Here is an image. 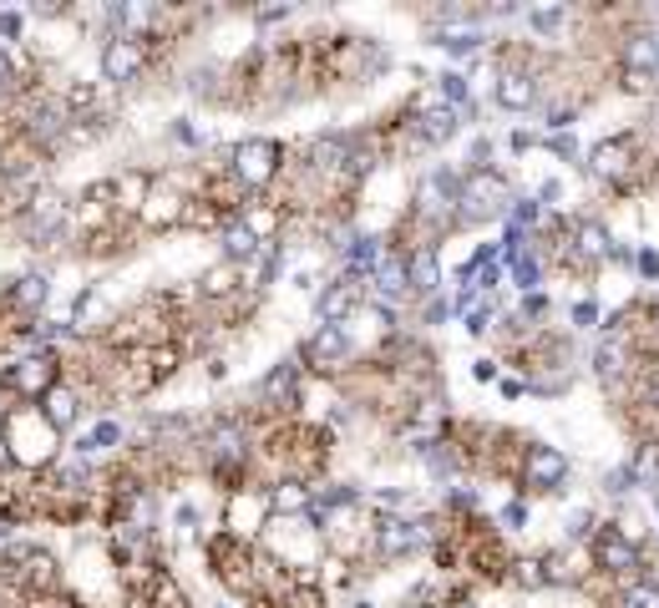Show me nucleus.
Here are the masks:
<instances>
[{
    "instance_id": "obj_1",
    "label": "nucleus",
    "mask_w": 659,
    "mask_h": 608,
    "mask_svg": "<svg viewBox=\"0 0 659 608\" xmlns=\"http://www.w3.org/2000/svg\"><path fill=\"white\" fill-rule=\"evenodd\" d=\"M0 436H5V451H11V461H21V467H51V457H57L61 446V431L46 421L41 406H11V411H0Z\"/></svg>"
},
{
    "instance_id": "obj_2",
    "label": "nucleus",
    "mask_w": 659,
    "mask_h": 608,
    "mask_svg": "<svg viewBox=\"0 0 659 608\" xmlns=\"http://www.w3.org/2000/svg\"><path fill=\"white\" fill-rule=\"evenodd\" d=\"M229 173H234V183L249 194V188H269L279 173V142L274 137H249V142H239L234 152H229Z\"/></svg>"
},
{
    "instance_id": "obj_3",
    "label": "nucleus",
    "mask_w": 659,
    "mask_h": 608,
    "mask_svg": "<svg viewBox=\"0 0 659 608\" xmlns=\"http://www.w3.org/2000/svg\"><path fill=\"white\" fill-rule=\"evenodd\" d=\"M456 203H462V219H472V223L498 219V213H508V183H502L492 167H472L467 178H462Z\"/></svg>"
},
{
    "instance_id": "obj_4",
    "label": "nucleus",
    "mask_w": 659,
    "mask_h": 608,
    "mask_svg": "<svg viewBox=\"0 0 659 608\" xmlns=\"http://www.w3.org/2000/svg\"><path fill=\"white\" fill-rule=\"evenodd\" d=\"M57 360L51 356H26L15 360L11 371H5V390H15V396H26V401H41L46 390H57Z\"/></svg>"
},
{
    "instance_id": "obj_5",
    "label": "nucleus",
    "mask_w": 659,
    "mask_h": 608,
    "mask_svg": "<svg viewBox=\"0 0 659 608\" xmlns=\"http://www.w3.org/2000/svg\"><path fill=\"white\" fill-rule=\"evenodd\" d=\"M563 476H569V457H563L558 446H542V442L527 446V457H523V487L553 492V487H563Z\"/></svg>"
},
{
    "instance_id": "obj_6",
    "label": "nucleus",
    "mask_w": 659,
    "mask_h": 608,
    "mask_svg": "<svg viewBox=\"0 0 659 608\" xmlns=\"http://www.w3.org/2000/svg\"><path fill=\"white\" fill-rule=\"evenodd\" d=\"M143 66H147V51H143L137 36H127V30L102 46V82H118V87H122V82H132Z\"/></svg>"
},
{
    "instance_id": "obj_7",
    "label": "nucleus",
    "mask_w": 659,
    "mask_h": 608,
    "mask_svg": "<svg viewBox=\"0 0 659 608\" xmlns=\"http://www.w3.org/2000/svg\"><path fill=\"white\" fill-rule=\"evenodd\" d=\"M456 194H462V183H456L452 173H441V167H437V173H426L422 188H416V213H422V219H431V223H441L456 208Z\"/></svg>"
},
{
    "instance_id": "obj_8",
    "label": "nucleus",
    "mask_w": 659,
    "mask_h": 608,
    "mask_svg": "<svg viewBox=\"0 0 659 608\" xmlns=\"http://www.w3.org/2000/svg\"><path fill=\"white\" fill-rule=\"evenodd\" d=\"M426 537H431V522H406V518H381V528H376V548H381V558H401V553L422 548Z\"/></svg>"
},
{
    "instance_id": "obj_9",
    "label": "nucleus",
    "mask_w": 659,
    "mask_h": 608,
    "mask_svg": "<svg viewBox=\"0 0 659 608\" xmlns=\"http://www.w3.org/2000/svg\"><path fill=\"white\" fill-rule=\"evenodd\" d=\"M594 563H599L603 573H634V568H639V548H634L619 528H603V533L594 537Z\"/></svg>"
},
{
    "instance_id": "obj_10",
    "label": "nucleus",
    "mask_w": 659,
    "mask_h": 608,
    "mask_svg": "<svg viewBox=\"0 0 659 608\" xmlns=\"http://www.w3.org/2000/svg\"><path fill=\"white\" fill-rule=\"evenodd\" d=\"M259 528H269V492H244L229 502V537H254Z\"/></svg>"
},
{
    "instance_id": "obj_11",
    "label": "nucleus",
    "mask_w": 659,
    "mask_h": 608,
    "mask_svg": "<svg viewBox=\"0 0 659 608\" xmlns=\"http://www.w3.org/2000/svg\"><path fill=\"white\" fill-rule=\"evenodd\" d=\"M630 167H634V142L630 137H609V142H599V148L588 152V173H594V178L619 183V178H630Z\"/></svg>"
},
{
    "instance_id": "obj_12",
    "label": "nucleus",
    "mask_w": 659,
    "mask_h": 608,
    "mask_svg": "<svg viewBox=\"0 0 659 608\" xmlns=\"http://www.w3.org/2000/svg\"><path fill=\"white\" fill-rule=\"evenodd\" d=\"M361 295H366V284H361V274H345V280H335L330 289L320 295V325H340L345 314H355V305H361Z\"/></svg>"
},
{
    "instance_id": "obj_13",
    "label": "nucleus",
    "mask_w": 659,
    "mask_h": 608,
    "mask_svg": "<svg viewBox=\"0 0 659 608\" xmlns=\"http://www.w3.org/2000/svg\"><path fill=\"white\" fill-rule=\"evenodd\" d=\"M345 356H351V335H345L340 325H320L305 340V360H309V365H320V371H325V365H340Z\"/></svg>"
},
{
    "instance_id": "obj_14",
    "label": "nucleus",
    "mask_w": 659,
    "mask_h": 608,
    "mask_svg": "<svg viewBox=\"0 0 659 608\" xmlns=\"http://www.w3.org/2000/svg\"><path fill=\"white\" fill-rule=\"evenodd\" d=\"M624 66H630V87L645 91L649 76L659 72V41L655 36H630V41H624Z\"/></svg>"
},
{
    "instance_id": "obj_15",
    "label": "nucleus",
    "mask_w": 659,
    "mask_h": 608,
    "mask_svg": "<svg viewBox=\"0 0 659 608\" xmlns=\"http://www.w3.org/2000/svg\"><path fill=\"white\" fill-rule=\"evenodd\" d=\"M183 213H188V198L173 194V188H152V194H143V223L147 228H173V223H183Z\"/></svg>"
},
{
    "instance_id": "obj_16",
    "label": "nucleus",
    "mask_w": 659,
    "mask_h": 608,
    "mask_svg": "<svg viewBox=\"0 0 659 608\" xmlns=\"http://www.w3.org/2000/svg\"><path fill=\"white\" fill-rule=\"evenodd\" d=\"M61 219H66V203H61L57 194H36V198H30V208H26V234L30 238H36V234L51 238L61 228Z\"/></svg>"
},
{
    "instance_id": "obj_17",
    "label": "nucleus",
    "mask_w": 659,
    "mask_h": 608,
    "mask_svg": "<svg viewBox=\"0 0 659 608\" xmlns=\"http://www.w3.org/2000/svg\"><path fill=\"white\" fill-rule=\"evenodd\" d=\"M294 401H300V371L294 365H274L259 386V406H294Z\"/></svg>"
},
{
    "instance_id": "obj_18",
    "label": "nucleus",
    "mask_w": 659,
    "mask_h": 608,
    "mask_svg": "<svg viewBox=\"0 0 659 608\" xmlns=\"http://www.w3.org/2000/svg\"><path fill=\"white\" fill-rule=\"evenodd\" d=\"M533 102H538V87H533V76L527 72H502L498 76V107H508V112H527Z\"/></svg>"
},
{
    "instance_id": "obj_19",
    "label": "nucleus",
    "mask_w": 659,
    "mask_h": 608,
    "mask_svg": "<svg viewBox=\"0 0 659 608\" xmlns=\"http://www.w3.org/2000/svg\"><path fill=\"white\" fill-rule=\"evenodd\" d=\"M573 244H578V253H584L588 264H599V259H609V253H614V238H609V228H603L599 219H578V228H573Z\"/></svg>"
},
{
    "instance_id": "obj_20",
    "label": "nucleus",
    "mask_w": 659,
    "mask_h": 608,
    "mask_svg": "<svg viewBox=\"0 0 659 608\" xmlns=\"http://www.w3.org/2000/svg\"><path fill=\"white\" fill-rule=\"evenodd\" d=\"M41 411H46V421H51L57 431H72L76 415H82V401H76L72 386H57V390H46V396H41Z\"/></svg>"
},
{
    "instance_id": "obj_21",
    "label": "nucleus",
    "mask_w": 659,
    "mask_h": 608,
    "mask_svg": "<svg viewBox=\"0 0 659 608\" xmlns=\"http://www.w3.org/2000/svg\"><path fill=\"white\" fill-rule=\"evenodd\" d=\"M406 280H411V289L416 295H437L441 289V269H437V253L431 249H416L406 259Z\"/></svg>"
},
{
    "instance_id": "obj_22",
    "label": "nucleus",
    "mask_w": 659,
    "mask_h": 608,
    "mask_svg": "<svg viewBox=\"0 0 659 608\" xmlns=\"http://www.w3.org/2000/svg\"><path fill=\"white\" fill-rule=\"evenodd\" d=\"M315 507V492L305 487V482H274L269 487V512H309Z\"/></svg>"
},
{
    "instance_id": "obj_23",
    "label": "nucleus",
    "mask_w": 659,
    "mask_h": 608,
    "mask_svg": "<svg viewBox=\"0 0 659 608\" xmlns=\"http://www.w3.org/2000/svg\"><path fill=\"white\" fill-rule=\"evenodd\" d=\"M259 249H264V238L254 234L249 223H229V228H223V259H229V264H239V259L249 264Z\"/></svg>"
},
{
    "instance_id": "obj_24",
    "label": "nucleus",
    "mask_w": 659,
    "mask_h": 608,
    "mask_svg": "<svg viewBox=\"0 0 659 608\" xmlns=\"http://www.w3.org/2000/svg\"><path fill=\"white\" fill-rule=\"evenodd\" d=\"M370 284H376V289H381L386 299L406 295V289H411V280H406V259H401V253H386L381 264H376V274H370Z\"/></svg>"
},
{
    "instance_id": "obj_25",
    "label": "nucleus",
    "mask_w": 659,
    "mask_h": 608,
    "mask_svg": "<svg viewBox=\"0 0 659 608\" xmlns=\"http://www.w3.org/2000/svg\"><path fill=\"white\" fill-rule=\"evenodd\" d=\"M594 365H599L603 381H619V371L630 365V340H624L619 330H609V340L599 345V356H594Z\"/></svg>"
},
{
    "instance_id": "obj_26",
    "label": "nucleus",
    "mask_w": 659,
    "mask_h": 608,
    "mask_svg": "<svg viewBox=\"0 0 659 608\" xmlns=\"http://www.w3.org/2000/svg\"><path fill=\"white\" fill-rule=\"evenodd\" d=\"M11 299L21 310H41L46 299H51V280H46V274H26V280L11 289Z\"/></svg>"
},
{
    "instance_id": "obj_27",
    "label": "nucleus",
    "mask_w": 659,
    "mask_h": 608,
    "mask_svg": "<svg viewBox=\"0 0 659 608\" xmlns=\"http://www.w3.org/2000/svg\"><path fill=\"white\" fill-rule=\"evenodd\" d=\"M437 46L452 51V57H472L483 46V30H437Z\"/></svg>"
},
{
    "instance_id": "obj_28",
    "label": "nucleus",
    "mask_w": 659,
    "mask_h": 608,
    "mask_svg": "<svg viewBox=\"0 0 659 608\" xmlns=\"http://www.w3.org/2000/svg\"><path fill=\"white\" fill-rule=\"evenodd\" d=\"M234 284H239V264H229V259H223L219 269H208V274H204V295L208 299H223Z\"/></svg>"
},
{
    "instance_id": "obj_29",
    "label": "nucleus",
    "mask_w": 659,
    "mask_h": 608,
    "mask_svg": "<svg viewBox=\"0 0 659 608\" xmlns=\"http://www.w3.org/2000/svg\"><path fill=\"white\" fill-rule=\"evenodd\" d=\"M118 442H122V426H118V421H102L91 436H82V442H76V451H82V457H91V451H107V446H118Z\"/></svg>"
},
{
    "instance_id": "obj_30",
    "label": "nucleus",
    "mask_w": 659,
    "mask_h": 608,
    "mask_svg": "<svg viewBox=\"0 0 659 608\" xmlns=\"http://www.w3.org/2000/svg\"><path fill=\"white\" fill-rule=\"evenodd\" d=\"M563 21H569V11H563V5H538V11H527V26L538 30V36H553Z\"/></svg>"
},
{
    "instance_id": "obj_31",
    "label": "nucleus",
    "mask_w": 659,
    "mask_h": 608,
    "mask_svg": "<svg viewBox=\"0 0 659 608\" xmlns=\"http://www.w3.org/2000/svg\"><path fill=\"white\" fill-rule=\"evenodd\" d=\"M619 608H659V588L655 583H630V588L619 594Z\"/></svg>"
},
{
    "instance_id": "obj_32",
    "label": "nucleus",
    "mask_w": 659,
    "mask_h": 608,
    "mask_svg": "<svg viewBox=\"0 0 659 608\" xmlns=\"http://www.w3.org/2000/svg\"><path fill=\"white\" fill-rule=\"evenodd\" d=\"M508 264H513V280H517V289H538L542 269H538V259H533V253H517V259H508Z\"/></svg>"
},
{
    "instance_id": "obj_33",
    "label": "nucleus",
    "mask_w": 659,
    "mask_h": 608,
    "mask_svg": "<svg viewBox=\"0 0 659 608\" xmlns=\"http://www.w3.org/2000/svg\"><path fill=\"white\" fill-rule=\"evenodd\" d=\"M513 579L523 583V588H548V563H542V558H523Z\"/></svg>"
},
{
    "instance_id": "obj_34",
    "label": "nucleus",
    "mask_w": 659,
    "mask_h": 608,
    "mask_svg": "<svg viewBox=\"0 0 659 608\" xmlns=\"http://www.w3.org/2000/svg\"><path fill=\"white\" fill-rule=\"evenodd\" d=\"M573 325L594 330V325H599V305H594V299H578V305H573Z\"/></svg>"
},
{
    "instance_id": "obj_35",
    "label": "nucleus",
    "mask_w": 659,
    "mask_h": 608,
    "mask_svg": "<svg viewBox=\"0 0 659 608\" xmlns=\"http://www.w3.org/2000/svg\"><path fill=\"white\" fill-rule=\"evenodd\" d=\"M533 223H538V203H533V198L513 203V228H533Z\"/></svg>"
},
{
    "instance_id": "obj_36",
    "label": "nucleus",
    "mask_w": 659,
    "mask_h": 608,
    "mask_svg": "<svg viewBox=\"0 0 659 608\" xmlns=\"http://www.w3.org/2000/svg\"><path fill=\"white\" fill-rule=\"evenodd\" d=\"M487 325H492V305H477L467 314V335H487Z\"/></svg>"
},
{
    "instance_id": "obj_37",
    "label": "nucleus",
    "mask_w": 659,
    "mask_h": 608,
    "mask_svg": "<svg viewBox=\"0 0 659 608\" xmlns=\"http://www.w3.org/2000/svg\"><path fill=\"white\" fill-rule=\"evenodd\" d=\"M548 148L558 152V158H578V142H573V133H553V142Z\"/></svg>"
},
{
    "instance_id": "obj_38",
    "label": "nucleus",
    "mask_w": 659,
    "mask_h": 608,
    "mask_svg": "<svg viewBox=\"0 0 659 608\" xmlns=\"http://www.w3.org/2000/svg\"><path fill=\"white\" fill-rule=\"evenodd\" d=\"M284 15H290V5H259V11H254V21H259V26H269V21H284Z\"/></svg>"
},
{
    "instance_id": "obj_39",
    "label": "nucleus",
    "mask_w": 659,
    "mask_h": 608,
    "mask_svg": "<svg viewBox=\"0 0 659 608\" xmlns=\"http://www.w3.org/2000/svg\"><path fill=\"white\" fill-rule=\"evenodd\" d=\"M502 522H508V528H523V522H527V507H523V502H508V507H502Z\"/></svg>"
},
{
    "instance_id": "obj_40",
    "label": "nucleus",
    "mask_w": 659,
    "mask_h": 608,
    "mask_svg": "<svg viewBox=\"0 0 659 608\" xmlns=\"http://www.w3.org/2000/svg\"><path fill=\"white\" fill-rule=\"evenodd\" d=\"M0 36H11V41L21 36V15L15 11H0Z\"/></svg>"
},
{
    "instance_id": "obj_41",
    "label": "nucleus",
    "mask_w": 659,
    "mask_h": 608,
    "mask_svg": "<svg viewBox=\"0 0 659 608\" xmlns=\"http://www.w3.org/2000/svg\"><path fill=\"white\" fill-rule=\"evenodd\" d=\"M639 274H645V280H655V274H659V259H655V249H645V253H639Z\"/></svg>"
},
{
    "instance_id": "obj_42",
    "label": "nucleus",
    "mask_w": 659,
    "mask_h": 608,
    "mask_svg": "<svg viewBox=\"0 0 659 608\" xmlns=\"http://www.w3.org/2000/svg\"><path fill=\"white\" fill-rule=\"evenodd\" d=\"M472 375H477V381H498V365H492V360H477V365H472Z\"/></svg>"
},
{
    "instance_id": "obj_43",
    "label": "nucleus",
    "mask_w": 659,
    "mask_h": 608,
    "mask_svg": "<svg viewBox=\"0 0 659 608\" xmlns=\"http://www.w3.org/2000/svg\"><path fill=\"white\" fill-rule=\"evenodd\" d=\"M11 87V57H5V51H0V91Z\"/></svg>"
},
{
    "instance_id": "obj_44",
    "label": "nucleus",
    "mask_w": 659,
    "mask_h": 608,
    "mask_svg": "<svg viewBox=\"0 0 659 608\" xmlns=\"http://www.w3.org/2000/svg\"><path fill=\"white\" fill-rule=\"evenodd\" d=\"M355 608H376V604H370V598H361V604H355Z\"/></svg>"
},
{
    "instance_id": "obj_45",
    "label": "nucleus",
    "mask_w": 659,
    "mask_h": 608,
    "mask_svg": "<svg viewBox=\"0 0 659 608\" xmlns=\"http://www.w3.org/2000/svg\"><path fill=\"white\" fill-rule=\"evenodd\" d=\"M655 588H659V573H655Z\"/></svg>"
}]
</instances>
